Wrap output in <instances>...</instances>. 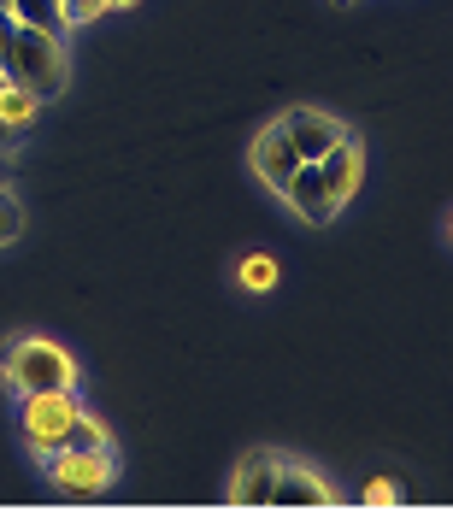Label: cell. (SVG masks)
<instances>
[{"label":"cell","instance_id":"3","mask_svg":"<svg viewBox=\"0 0 453 512\" xmlns=\"http://www.w3.org/2000/svg\"><path fill=\"white\" fill-rule=\"evenodd\" d=\"M42 465H48L53 489H65V495H106L118 483L112 448H59V454H42Z\"/></svg>","mask_w":453,"mask_h":512},{"label":"cell","instance_id":"16","mask_svg":"<svg viewBox=\"0 0 453 512\" xmlns=\"http://www.w3.org/2000/svg\"><path fill=\"white\" fill-rule=\"evenodd\" d=\"M59 12H65V24H89V18H101L112 6L106 0H59Z\"/></svg>","mask_w":453,"mask_h":512},{"label":"cell","instance_id":"8","mask_svg":"<svg viewBox=\"0 0 453 512\" xmlns=\"http://www.w3.org/2000/svg\"><path fill=\"white\" fill-rule=\"evenodd\" d=\"M283 201L295 206L306 224H318V230H324V224H330V218L342 212V206L330 201V189H324V177H318V165H312V159H301V165H295V177H289Z\"/></svg>","mask_w":453,"mask_h":512},{"label":"cell","instance_id":"1","mask_svg":"<svg viewBox=\"0 0 453 512\" xmlns=\"http://www.w3.org/2000/svg\"><path fill=\"white\" fill-rule=\"evenodd\" d=\"M0 371L18 395H48V389H77V359L65 354L59 342L42 336H18L0 348Z\"/></svg>","mask_w":453,"mask_h":512},{"label":"cell","instance_id":"5","mask_svg":"<svg viewBox=\"0 0 453 512\" xmlns=\"http://www.w3.org/2000/svg\"><path fill=\"white\" fill-rule=\"evenodd\" d=\"M277 124H283V136L295 142V154H301V159H318L324 148H336V142L348 136V130H342L330 112H312V106H289Z\"/></svg>","mask_w":453,"mask_h":512},{"label":"cell","instance_id":"11","mask_svg":"<svg viewBox=\"0 0 453 512\" xmlns=\"http://www.w3.org/2000/svg\"><path fill=\"white\" fill-rule=\"evenodd\" d=\"M12 6V18L18 24H36V30H53V36H65L71 24H65V12H59V0H6Z\"/></svg>","mask_w":453,"mask_h":512},{"label":"cell","instance_id":"17","mask_svg":"<svg viewBox=\"0 0 453 512\" xmlns=\"http://www.w3.org/2000/svg\"><path fill=\"white\" fill-rule=\"evenodd\" d=\"M12 36H18V18H12V6H0V77L12 71Z\"/></svg>","mask_w":453,"mask_h":512},{"label":"cell","instance_id":"19","mask_svg":"<svg viewBox=\"0 0 453 512\" xmlns=\"http://www.w3.org/2000/svg\"><path fill=\"white\" fill-rule=\"evenodd\" d=\"M12 136H18V130H12V124L0 118V154H12Z\"/></svg>","mask_w":453,"mask_h":512},{"label":"cell","instance_id":"14","mask_svg":"<svg viewBox=\"0 0 453 512\" xmlns=\"http://www.w3.org/2000/svg\"><path fill=\"white\" fill-rule=\"evenodd\" d=\"M59 448H112V442H106L101 418H89V412H77V418H71V430H65V442H59ZM59 448H53V454H59Z\"/></svg>","mask_w":453,"mask_h":512},{"label":"cell","instance_id":"18","mask_svg":"<svg viewBox=\"0 0 453 512\" xmlns=\"http://www.w3.org/2000/svg\"><path fill=\"white\" fill-rule=\"evenodd\" d=\"M401 501V489L389 483V477H371V489H365V507H395Z\"/></svg>","mask_w":453,"mask_h":512},{"label":"cell","instance_id":"12","mask_svg":"<svg viewBox=\"0 0 453 512\" xmlns=\"http://www.w3.org/2000/svg\"><path fill=\"white\" fill-rule=\"evenodd\" d=\"M36 106H42V101H36L24 83H6V77H0V118H6L12 130H24V124L36 118Z\"/></svg>","mask_w":453,"mask_h":512},{"label":"cell","instance_id":"6","mask_svg":"<svg viewBox=\"0 0 453 512\" xmlns=\"http://www.w3.org/2000/svg\"><path fill=\"white\" fill-rule=\"evenodd\" d=\"M248 159H253V171H259V183H265V189H277V195L289 189V177H295V165H301V154H295V142L283 136V124H265Z\"/></svg>","mask_w":453,"mask_h":512},{"label":"cell","instance_id":"22","mask_svg":"<svg viewBox=\"0 0 453 512\" xmlns=\"http://www.w3.org/2000/svg\"><path fill=\"white\" fill-rule=\"evenodd\" d=\"M0 6H6V0H0Z\"/></svg>","mask_w":453,"mask_h":512},{"label":"cell","instance_id":"4","mask_svg":"<svg viewBox=\"0 0 453 512\" xmlns=\"http://www.w3.org/2000/svg\"><path fill=\"white\" fill-rule=\"evenodd\" d=\"M77 395L71 389H48V395H24V442L36 448V454H53L59 442H65V430H71V418H77Z\"/></svg>","mask_w":453,"mask_h":512},{"label":"cell","instance_id":"2","mask_svg":"<svg viewBox=\"0 0 453 512\" xmlns=\"http://www.w3.org/2000/svg\"><path fill=\"white\" fill-rule=\"evenodd\" d=\"M65 77H71V71H65V36L36 30V24H18L6 83H24L36 101H53V95H65Z\"/></svg>","mask_w":453,"mask_h":512},{"label":"cell","instance_id":"21","mask_svg":"<svg viewBox=\"0 0 453 512\" xmlns=\"http://www.w3.org/2000/svg\"><path fill=\"white\" fill-rule=\"evenodd\" d=\"M336 6H353V0H336Z\"/></svg>","mask_w":453,"mask_h":512},{"label":"cell","instance_id":"7","mask_svg":"<svg viewBox=\"0 0 453 512\" xmlns=\"http://www.w3.org/2000/svg\"><path fill=\"white\" fill-rule=\"evenodd\" d=\"M271 507H336L330 483L318 471H306L295 460H277V477H271Z\"/></svg>","mask_w":453,"mask_h":512},{"label":"cell","instance_id":"10","mask_svg":"<svg viewBox=\"0 0 453 512\" xmlns=\"http://www.w3.org/2000/svg\"><path fill=\"white\" fill-rule=\"evenodd\" d=\"M312 165H318V177H324L330 201H336V206L353 201V189H359V142H353V136H342L336 148H324Z\"/></svg>","mask_w":453,"mask_h":512},{"label":"cell","instance_id":"13","mask_svg":"<svg viewBox=\"0 0 453 512\" xmlns=\"http://www.w3.org/2000/svg\"><path fill=\"white\" fill-rule=\"evenodd\" d=\"M236 283H242V289H253V295L277 289V259H271V254H248L242 265H236Z\"/></svg>","mask_w":453,"mask_h":512},{"label":"cell","instance_id":"15","mask_svg":"<svg viewBox=\"0 0 453 512\" xmlns=\"http://www.w3.org/2000/svg\"><path fill=\"white\" fill-rule=\"evenodd\" d=\"M18 230H24V206L12 201V189H0V248H12Z\"/></svg>","mask_w":453,"mask_h":512},{"label":"cell","instance_id":"20","mask_svg":"<svg viewBox=\"0 0 453 512\" xmlns=\"http://www.w3.org/2000/svg\"><path fill=\"white\" fill-rule=\"evenodd\" d=\"M0 189H12V154H0Z\"/></svg>","mask_w":453,"mask_h":512},{"label":"cell","instance_id":"9","mask_svg":"<svg viewBox=\"0 0 453 512\" xmlns=\"http://www.w3.org/2000/svg\"><path fill=\"white\" fill-rule=\"evenodd\" d=\"M277 460L271 448H253L248 460L236 465V483H230V501L236 507H271V477H277Z\"/></svg>","mask_w":453,"mask_h":512}]
</instances>
